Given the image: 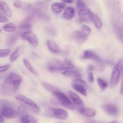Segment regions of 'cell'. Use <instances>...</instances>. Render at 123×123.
<instances>
[{"mask_svg": "<svg viewBox=\"0 0 123 123\" xmlns=\"http://www.w3.org/2000/svg\"><path fill=\"white\" fill-rule=\"evenodd\" d=\"M108 3L113 30L118 38L123 42V12L121 3L118 1H110Z\"/></svg>", "mask_w": 123, "mask_h": 123, "instance_id": "obj_1", "label": "cell"}, {"mask_svg": "<svg viewBox=\"0 0 123 123\" xmlns=\"http://www.w3.org/2000/svg\"><path fill=\"white\" fill-rule=\"evenodd\" d=\"M22 82V78L20 75L11 73L1 84L0 93L5 96H12L18 91Z\"/></svg>", "mask_w": 123, "mask_h": 123, "instance_id": "obj_2", "label": "cell"}, {"mask_svg": "<svg viewBox=\"0 0 123 123\" xmlns=\"http://www.w3.org/2000/svg\"><path fill=\"white\" fill-rule=\"evenodd\" d=\"M42 85L47 91L52 94L54 96H55V97L57 98L60 104L62 105L64 107L70 109V110H74V106L72 104L70 98H68L64 92L59 90L56 86L52 85V84L46 82L43 83Z\"/></svg>", "mask_w": 123, "mask_h": 123, "instance_id": "obj_3", "label": "cell"}, {"mask_svg": "<svg viewBox=\"0 0 123 123\" xmlns=\"http://www.w3.org/2000/svg\"><path fill=\"white\" fill-rule=\"evenodd\" d=\"M47 68L50 72H62L68 70L74 69V66L68 59H66L63 61L58 59H54L47 64Z\"/></svg>", "mask_w": 123, "mask_h": 123, "instance_id": "obj_4", "label": "cell"}, {"mask_svg": "<svg viewBox=\"0 0 123 123\" xmlns=\"http://www.w3.org/2000/svg\"><path fill=\"white\" fill-rule=\"evenodd\" d=\"M76 9L78 17L80 21L85 23L92 22L94 13L91 12L83 1H77Z\"/></svg>", "mask_w": 123, "mask_h": 123, "instance_id": "obj_5", "label": "cell"}, {"mask_svg": "<svg viewBox=\"0 0 123 123\" xmlns=\"http://www.w3.org/2000/svg\"><path fill=\"white\" fill-rule=\"evenodd\" d=\"M91 32V29L87 25H84L80 30H76L73 32L72 38L77 43H82L86 40Z\"/></svg>", "mask_w": 123, "mask_h": 123, "instance_id": "obj_6", "label": "cell"}, {"mask_svg": "<svg viewBox=\"0 0 123 123\" xmlns=\"http://www.w3.org/2000/svg\"><path fill=\"white\" fill-rule=\"evenodd\" d=\"M122 73H123V61L119 60L115 65L112 72L110 79V86L111 87H114L118 84Z\"/></svg>", "mask_w": 123, "mask_h": 123, "instance_id": "obj_7", "label": "cell"}, {"mask_svg": "<svg viewBox=\"0 0 123 123\" xmlns=\"http://www.w3.org/2000/svg\"><path fill=\"white\" fill-rule=\"evenodd\" d=\"M15 98L19 103L25 106L28 109L31 110L33 112L38 113L40 112V108L37 105V104L26 96L22 94H18L15 96Z\"/></svg>", "mask_w": 123, "mask_h": 123, "instance_id": "obj_8", "label": "cell"}, {"mask_svg": "<svg viewBox=\"0 0 123 123\" xmlns=\"http://www.w3.org/2000/svg\"><path fill=\"white\" fill-rule=\"evenodd\" d=\"M44 115L47 117L54 118L59 120H64L67 119L68 114L67 111L61 108H49L44 112Z\"/></svg>", "mask_w": 123, "mask_h": 123, "instance_id": "obj_9", "label": "cell"}, {"mask_svg": "<svg viewBox=\"0 0 123 123\" xmlns=\"http://www.w3.org/2000/svg\"><path fill=\"white\" fill-rule=\"evenodd\" d=\"M72 86L75 91L84 96H87V90L86 88V83L82 79H75L72 81Z\"/></svg>", "mask_w": 123, "mask_h": 123, "instance_id": "obj_10", "label": "cell"}, {"mask_svg": "<svg viewBox=\"0 0 123 123\" xmlns=\"http://www.w3.org/2000/svg\"><path fill=\"white\" fill-rule=\"evenodd\" d=\"M20 38L22 40L26 41L31 44L32 46L36 47L38 46V42L37 36L34 32L31 31H24L20 34Z\"/></svg>", "mask_w": 123, "mask_h": 123, "instance_id": "obj_11", "label": "cell"}, {"mask_svg": "<svg viewBox=\"0 0 123 123\" xmlns=\"http://www.w3.org/2000/svg\"><path fill=\"white\" fill-rule=\"evenodd\" d=\"M0 114L4 118L13 119L18 117V112L13 109L12 107L8 106H1L0 108Z\"/></svg>", "mask_w": 123, "mask_h": 123, "instance_id": "obj_12", "label": "cell"}, {"mask_svg": "<svg viewBox=\"0 0 123 123\" xmlns=\"http://www.w3.org/2000/svg\"><path fill=\"white\" fill-rule=\"evenodd\" d=\"M68 96H69V98L70 99L71 102H72V104L73 105L74 108H76L78 112L81 110V109H82L83 108H85V105H84L82 100L76 94L74 93L73 91H69L68 92Z\"/></svg>", "mask_w": 123, "mask_h": 123, "instance_id": "obj_13", "label": "cell"}, {"mask_svg": "<svg viewBox=\"0 0 123 123\" xmlns=\"http://www.w3.org/2000/svg\"><path fill=\"white\" fill-rule=\"evenodd\" d=\"M83 58L86 59V60H94V61H96L97 64L105 62V60H102L95 52L91 50H85L84 52V54H83Z\"/></svg>", "mask_w": 123, "mask_h": 123, "instance_id": "obj_14", "label": "cell"}, {"mask_svg": "<svg viewBox=\"0 0 123 123\" xmlns=\"http://www.w3.org/2000/svg\"><path fill=\"white\" fill-rule=\"evenodd\" d=\"M32 17L29 15L27 18L20 22L18 25V28L21 30H24L25 31H29L32 28Z\"/></svg>", "mask_w": 123, "mask_h": 123, "instance_id": "obj_15", "label": "cell"}, {"mask_svg": "<svg viewBox=\"0 0 123 123\" xmlns=\"http://www.w3.org/2000/svg\"><path fill=\"white\" fill-rule=\"evenodd\" d=\"M102 109L109 115L115 116L118 114V108L112 104H105L102 106Z\"/></svg>", "mask_w": 123, "mask_h": 123, "instance_id": "obj_16", "label": "cell"}, {"mask_svg": "<svg viewBox=\"0 0 123 123\" xmlns=\"http://www.w3.org/2000/svg\"><path fill=\"white\" fill-rule=\"evenodd\" d=\"M0 13L7 18H11L12 16V12L10 8L4 1H0Z\"/></svg>", "mask_w": 123, "mask_h": 123, "instance_id": "obj_17", "label": "cell"}, {"mask_svg": "<svg viewBox=\"0 0 123 123\" xmlns=\"http://www.w3.org/2000/svg\"><path fill=\"white\" fill-rule=\"evenodd\" d=\"M24 50V46L22 45H20L17 47L15 49H14L12 52H11L9 56V60L10 62H13L20 56Z\"/></svg>", "mask_w": 123, "mask_h": 123, "instance_id": "obj_18", "label": "cell"}, {"mask_svg": "<svg viewBox=\"0 0 123 123\" xmlns=\"http://www.w3.org/2000/svg\"><path fill=\"white\" fill-rule=\"evenodd\" d=\"M66 4L64 2H55L52 4L50 7V9L52 13L55 14H58L61 13L66 8Z\"/></svg>", "mask_w": 123, "mask_h": 123, "instance_id": "obj_19", "label": "cell"}, {"mask_svg": "<svg viewBox=\"0 0 123 123\" xmlns=\"http://www.w3.org/2000/svg\"><path fill=\"white\" fill-rule=\"evenodd\" d=\"M75 15V9L72 7H67L63 12V18L67 20H70Z\"/></svg>", "mask_w": 123, "mask_h": 123, "instance_id": "obj_20", "label": "cell"}, {"mask_svg": "<svg viewBox=\"0 0 123 123\" xmlns=\"http://www.w3.org/2000/svg\"><path fill=\"white\" fill-rule=\"evenodd\" d=\"M47 46L48 49L50 52L52 54H58L61 52V49L57 44L52 40H48L47 42Z\"/></svg>", "mask_w": 123, "mask_h": 123, "instance_id": "obj_21", "label": "cell"}, {"mask_svg": "<svg viewBox=\"0 0 123 123\" xmlns=\"http://www.w3.org/2000/svg\"><path fill=\"white\" fill-rule=\"evenodd\" d=\"M61 74L64 76H66L67 77H70V78H76L78 79L79 77L82 76L81 73H80L79 70H77L75 69L68 70L64 71L61 73Z\"/></svg>", "mask_w": 123, "mask_h": 123, "instance_id": "obj_22", "label": "cell"}, {"mask_svg": "<svg viewBox=\"0 0 123 123\" xmlns=\"http://www.w3.org/2000/svg\"><path fill=\"white\" fill-rule=\"evenodd\" d=\"M79 113L82 115H84L85 117L88 118H92L96 115V111L93 109L90 108H84L80 110L79 111Z\"/></svg>", "mask_w": 123, "mask_h": 123, "instance_id": "obj_23", "label": "cell"}, {"mask_svg": "<svg viewBox=\"0 0 123 123\" xmlns=\"http://www.w3.org/2000/svg\"><path fill=\"white\" fill-rule=\"evenodd\" d=\"M92 23L94 24L95 27L98 30H101L102 28V26H103L102 21L101 20L100 18L98 17V16L95 13H94L93 16H92Z\"/></svg>", "mask_w": 123, "mask_h": 123, "instance_id": "obj_24", "label": "cell"}, {"mask_svg": "<svg viewBox=\"0 0 123 123\" xmlns=\"http://www.w3.org/2000/svg\"><path fill=\"white\" fill-rule=\"evenodd\" d=\"M23 64H24L25 67L31 72L32 74H33L35 76H38V73L37 72V71L36 70V69L34 68V67L32 66V65L31 64V62H30L29 61H28L26 59H23Z\"/></svg>", "mask_w": 123, "mask_h": 123, "instance_id": "obj_25", "label": "cell"}, {"mask_svg": "<svg viewBox=\"0 0 123 123\" xmlns=\"http://www.w3.org/2000/svg\"><path fill=\"white\" fill-rule=\"evenodd\" d=\"M2 29L7 32H13L16 31L17 27L14 24L11 22L6 23L2 26Z\"/></svg>", "mask_w": 123, "mask_h": 123, "instance_id": "obj_26", "label": "cell"}, {"mask_svg": "<svg viewBox=\"0 0 123 123\" xmlns=\"http://www.w3.org/2000/svg\"><path fill=\"white\" fill-rule=\"evenodd\" d=\"M20 123H37V120L33 117L27 115L21 118Z\"/></svg>", "mask_w": 123, "mask_h": 123, "instance_id": "obj_27", "label": "cell"}, {"mask_svg": "<svg viewBox=\"0 0 123 123\" xmlns=\"http://www.w3.org/2000/svg\"><path fill=\"white\" fill-rule=\"evenodd\" d=\"M17 112H18L19 117H21L28 115V108L25 106L23 105H20L18 107V111Z\"/></svg>", "mask_w": 123, "mask_h": 123, "instance_id": "obj_28", "label": "cell"}, {"mask_svg": "<svg viewBox=\"0 0 123 123\" xmlns=\"http://www.w3.org/2000/svg\"><path fill=\"white\" fill-rule=\"evenodd\" d=\"M97 83H98V85L99 86L100 88L102 90V91H104L107 88L108 86V84L106 80H105L104 79H102L100 78H97Z\"/></svg>", "mask_w": 123, "mask_h": 123, "instance_id": "obj_29", "label": "cell"}, {"mask_svg": "<svg viewBox=\"0 0 123 123\" xmlns=\"http://www.w3.org/2000/svg\"><path fill=\"white\" fill-rule=\"evenodd\" d=\"M11 49H0V58H4L10 55Z\"/></svg>", "mask_w": 123, "mask_h": 123, "instance_id": "obj_30", "label": "cell"}, {"mask_svg": "<svg viewBox=\"0 0 123 123\" xmlns=\"http://www.w3.org/2000/svg\"><path fill=\"white\" fill-rule=\"evenodd\" d=\"M10 64H9L3 65V66H0V73L7 72L10 69Z\"/></svg>", "mask_w": 123, "mask_h": 123, "instance_id": "obj_31", "label": "cell"}, {"mask_svg": "<svg viewBox=\"0 0 123 123\" xmlns=\"http://www.w3.org/2000/svg\"><path fill=\"white\" fill-rule=\"evenodd\" d=\"M13 5L17 8H22L23 6H24V3L22 1H15L13 2Z\"/></svg>", "mask_w": 123, "mask_h": 123, "instance_id": "obj_32", "label": "cell"}, {"mask_svg": "<svg viewBox=\"0 0 123 123\" xmlns=\"http://www.w3.org/2000/svg\"><path fill=\"white\" fill-rule=\"evenodd\" d=\"M8 18L4 16L1 13H0V23H6L8 22Z\"/></svg>", "mask_w": 123, "mask_h": 123, "instance_id": "obj_33", "label": "cell"}, {"mask_svg": "<svg viewBox=\"0 0 123 123\" xmlns=\"http://www.w3.org/2000/svg\"><path fill=\"white\" fill-rule=\"evenodd\" d=\"M88 79L89 81L90 82L92 83L94 80V75H93V73L92 72H88Z\"/></svg>", "mask_w": 123, "mask_h": 123, "instance_id": "obj_34", "label": "cell"}, {"mask_svg": "<svg viewBox=\"0 0 123 123\" xmlns=\"http://www.w3.org/2000/svg\"><path fill=\"white\" fill-rule=\"evenodd\" d=\"M85 123H103L100 122V121H96V120H86Z\"/></svg>", "mask_w": 123, "mask_h": 123, "instance_id": "obj_35", "label": "cell"}, {"mask_svg": "<svg viewBox=\"0 0 123 123\" xmlns=\"http://www.w3.org/2000/svg\"><path fill=\"white\" fill-rule=\"evenodd\" d=\"M95 68H95L93 66H89L88 67V72H92V71L94 70Z\"/></svg>", "mask_w": 123, "mask_h": 123, "instance_id": "obj_36", "label": "cell"}, {"mask_svg": "<svg viewBox=\"0 0 123 123\" xmlns=\"http://www.w3.org/2000/svg\"><path fill=\"white\" fill-rule=\"evenodd\" d=\"M120 94H123V79H122V82H121V89H120Z\"/></svg>", "mask_w": 123, "mask_h": 123, "instance_id": "obj_37", "label": "cell"}, {"mask_svg": "<svg viewBox=\"0 0 123 123\" xmlns=\"http://www.w3.org/2000/svg\"><path fill=\"white\" fill-rule=\"evenodd\" d=\"M4 117L1 115V114H0V123H4Z\"/></svg>", "mask_w": 123, "mask_h": 123, "instance_id": "obj_38", "label": "cell"}, {"mask_svg": "<svg viewBox=\"0 0 123 123\" xmlns=\"http://www.w3.org/2000/svg\"><path fill=\"white\" fill-rule=\"evenodd\" d=\"M73 1H62V2H64V3H72Z\"/></svg>", "mask_w": 123, "mask_h": 123, "instance_id": "obj_39", "label": "cell"}, {"mask_svg": "<svg viewBox=\"0 0 123 123\" xmlns=\"http://www.w3.org/2000/svg\"><path fill=\"white\" fill-rule=\"evenodd\" d=\"M117 123L115 122V121H111V122H109V123Z\"/></svg>", "mask_w": 123, "mask_h": 123, "instance_id": "obj_40", "label": "cell"}, {"mask_svg": "<svg viewBox=\"0 0 123 123\" xmlns=\"http://www.w3.org/2000/svg\"><path fill=\"white\" fill-rule=\"evenodd\" d=\"M1 29L0 28V33H1Z\"/></svg>", "mask_w": 123, "mask_h": 123, "instance_id": "obj_41", "label": "cell"}]
</instances>
